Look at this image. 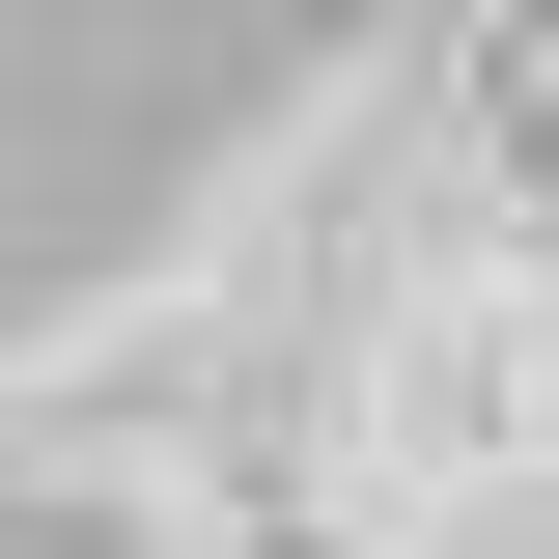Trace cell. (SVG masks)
Here are the masks:
<instances>
[{
  "label": "cell",
  "mask_w": 559,
  "mask_h": 559,
  "mask_svg": "<svg viewBox=\"0 0 559 559\" xmlns=\"http://www.w3.org/2000/svg\"><path fill=\"white\" fill-rule=\"evenodd\" d=\"M503 140H532V168H559V28H503Z\"/></svg>",
  "instance_id": "6da1fadb"
}]
</instances>
